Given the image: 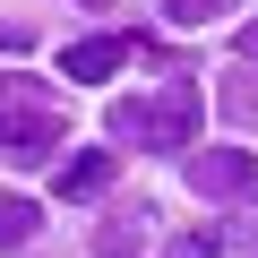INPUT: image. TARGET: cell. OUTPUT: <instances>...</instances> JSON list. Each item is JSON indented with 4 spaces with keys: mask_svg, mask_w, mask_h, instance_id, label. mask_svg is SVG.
Segmentation results:
<instances>
[{
    "mask_svg": "<svg viewBox=\"0 0 258 258\" xmlns=\"http://www.w3.org/2000/svg\"><path fill=\"white\" fill-rule=\"evenodd\" d=\"M86 9H103V0H86Z\"/></svg>",
    "mask_w": 258,
    "mask_h": 258,
    "instance_id": "4fadbf2b",
    "label": "cell"
},
{
    "mask_svg": "<svg viewBox=\"0 0 258 258\" xmlns=\"http://www.w3.org/2000/svg\"><path fill=\"white\" fill-rule=\"evenodd\" d=\"M241 60H258V18H249V26H241Z\"/></svg>",
    "mask_w": 258,
    "mask_h": 258,
    "instance_id": "7c38bea8",
    "label": "cell"
},
{
    "mask_svg": "<svg viewBox=\"0 0 258 258\" xmlns=\"http://www.w3.org/2000/svg\"><path fill=\"white\" fill-rule=\"evenodd\" d=\"M60 112L35 95V78H0V155L9 164H43L52 147H60Z\"/></svg>",
    "mask_w": 258,
    "mask_h": 258,
    "instance_id": "7a4b0ae2",
    "label": "cell"
},
{
    "mask_svg": "<svg viewBox=\"0 0 258 258\" xmlns=\"http://www.w3.org/2000/svg\"><path fill=\"white\" fill-rule=\"evenodd\" d=\"M164 258H224V232H172Z\"/></svg>",
    "mask_w": 258,
    "mask_h": 258,
    "instance_id": "ba28073f",
    "label": "cell"
},
{
    "mask_svg": "<svg viewBox=\"0 0 258 258\" xmlns=\"http://www.w3.org/2000/svg\"><path fill=\"white\" fill-rule=\"evenodd\" d=\"M95 249H103V258H138V249H129V215H120V224H103V232H95Z\"/></svg>",
    "mask_w": 258,
    "mask_h": 258,
    "instance_id": "9c48e42d",
    "label": "cell"
},
{
    "mask_svg": "<svg viewBox=\"0 0 258 258\" xmlns=\"http://www.w3.org/2000/svg\"><path fill=\"white\" fill-rule=\"evenodd\" d=\"M215 9H232V0H172V18H189V26H198V18H215Z\"/></svg>",
    "mask_w": 258,
    "mask_h": 258,
    "instance_id": "30bf717a",
    "label": "cell"
},
{
    "mask_svg": "<svg viewBox=\"0 0 258 258\" xmlns=\"http://www.w3.org/2000/svg\"><path fill=\"white\" fill-rule=\"evenodd\" d=\"M35 43V26H18V18H0V52H26Z\"/></svg>",
    "mask_w": 258,
    "mask_h": 258,
    "instance_id": "8fae6325",
    "label": "cell"
},
{
    "mask_svg": "<svg viewBox=\"0 0 258 258\" xmlns=\"http://www.w3.org/2000/svg\"><path fill=\"white\" fill-rule=\"evenodd\" d=\"M189 189H198V198H258V155L207 147V155H189Z\"/></svg>",
    "mask_w": 258,
    "mask_h": 258,
    "instance_id": "3957f363",
    "label": "cell"
},
{
    "mask_svg": "<svg viewBox=\"0 0 258 258\" xmlns=\"http://www.w3.org/2000/svg\"><path fill=\"white\" fill-rule=\"evenodd\" d=\"M112 172H120L112 155H69L52 189H60V198H103V189H112Z\"/></svg>",
    "mask_w": 258,
    "mask_h": 258,
    "instance_id": "5b68a950",
    "label": "cell"
},
{
    "mask_svg": "<svg viewBox=\"0 0 258 258\" xmlns=\"http://www.w3.org/2000/svg\"><path fill=\"white\" fill-rule=\"evenodd\" d=\"M35 224H43V215H35V198L0 189V249H26V241H35Z\"/></svg>",
    "mask_w": 258,
    "mask_h": 258,
    "instance_id": "8992f818",
    "label": "cell"
},
{
    "mask_svg": "<svg viewBox=\"0 0 258 258\" xmlns=\"http://www.w3.org/2000/svg\"><path fill=\"white\" fill-rule=\"evenodd\" d=\"M198 86H155V95H120L112 103V138L120 147H147V155H181L198 138Z\"/></svg>",
    "mask_w": 258,
    "mask_h": 258,
    "instance_id": "6da1fadb",
    "label": "cell"
},
{
    "mask_svg": "<svg viewBox=\"0 0 258 258\" xmlns=\"http://www.w3.org/2000/svg\"><path fill=\"white\" fill-rule=\"evenodd\" d=\"M120 60H129V35H86V43L60 52V78H69V86H103Z\"/></svg>",
    "mask_w": 258,
    "mask_h": 258,
    "instance_id": "277c9868",
    "label": "cell"
},
{
    "mask_svg": "<svg viewBox=\"0 0 258 258\" xmlns=\"http://www.w3.org/2000/svg\"><path fill=\"white\" fill-rule=\"evenodd\" d=\"M215 103H224V120H258V78H249V69H232Z\"/></svg>",
    "mask_w": 258,
    "mask_h": 258,
    "instance_id": "52a82bcc",
    "label": "cell"
}]
</instances>
